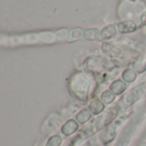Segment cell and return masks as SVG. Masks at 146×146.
Returning a JSON list of instances; mask_svg holds the SVG:
<instances>
[{
	"instance_id": "1",
	"label": "cell",
	"mask_w": 146,
	"mask_h": 146,
	"mask_svg": "<svg viewBox=\"0 0 146 146\" xmlns=\"http://www.w3.org/2000/svg\"><path fill=\"white\" fill-rule=\"evenodd\" d=\"M110 61L102 57V56H92L88 58L85 64H86V68L87 71L94 75H98L103 73L105 69H108L110 67Z\"/></svg>"
},
{
	"instance_id": "2",
	"label": "cell",
	"mask_w": 146,
	"mask_h": 146,
	"mask_svg": "<svg viewBox=\"0 0 146 146\" xmlns=\"http://www.w3.org/2000/svg\"><path fill=\"white\" fill-rule=\"evenodd\" d=\"M89 87L90 81L86 76H84V74H80V76H77L71 83V91L80 99H84V98L87 97Z\"/></svg>"
},
{
	"instance_id": "3",
	"label": "cell",
	"mask_w": 146,
	"mask_h": 146,
	"mask_svg": "<svg viewBox=\"0 0 146 146\" xmlns=\"http://www.w3.org/2000/svg\"><path fill=\"white\" fill-rule=\"evenodd\" d=\"M102 50L105 55H107L110 57H118L122 54V50L113 43H103Z\"/></svg>"
},
{
	"instance_id": "4",
	"label": "cell",
	"mask_w": 146,
	"mask_h": 146,
	"mask_svg": "<svg viewBox=\"0 0 146 146\" xmlns=\"http://www.w3.org/2000/svg\"><path fill=\"white\" fill-rule=\"evenodd\" d=\"M138 29V26L137 24L131 20H127V21H123L121 22H120L117 25V30L121 33H133Z\"/></svg>"
},
{
	"instance_id": "5",
	"label": "cell",
	"mask_w": 146,
	"mask_h": 146,
	"mask_svg": "<svg viewBox=\"0 0 146 146\" xmlns=\"http://www.w3.org/2000/svg\"><path fill=\"white\" fill-rule=\"evenodd\" d=\"M79 129V124L78 121L75 120H68L64 123V125L62 127L61 132L63 135L68 137L72 134H74L77 130Z\"/></svg>"
},
{
	"instance_id": "6",
	"label": "cell",
	"mask_w": 146,
	"mask_h": 146,
	"mask_svg": "<svg viewBox=\"0 0 146 146\" xmlns=\"http://www.w3.org/2000/svg\"><path fill=\"white\" fill-rule=\"evenodd\" d=\"M126 89H127V85L125 81L121 80H116L113 81L110 86V90L112 92H114L115 95H121L126 91Z\"/></svg>"
},
{
	"instance_id": "7",
	"label": "cell",
	"mask_w": 146,
	"mask_h": 146,
	"mask_svg": "<svg viewBox=\"0 0 146 146\" xmlns=\"http://www.w3.org/2000/svg\"><path fill=\"white\" fill-rule=\"evenodd\" d=\"M117 33V30H116V27L113 24L111 25H108L105 27H104L101 31V38L103 40H106V39H110L112 38H114Z\"/></svg>"
},
{
	"instance_id": "8",
	"label": "cell",
	"mask_w": 146,
	"mask_h": 146,
	"mask_svg": "<svg viewBox=\"0 0 146 146\" xmlns=\"http://www.w3.org/2000/svg\"><path fill=\"white\" fill-rule=\"evenodd\" d=\"M104 108H105L104 104L100 99H95V100H93L90 104V105H89L90 111L92 112V114H93L95 115L101 114L104 110Z\"/></svg>"
},
{
	"instance_id": "9",
	"label": "cell",
	"mask_w": 146,
	"mask_h": 146,
	"mask_svg": "<svg viewBox=\"0 0 146 146\" xmlns=\"http://www.w3.org/2000/svg\"><path fill=\"white\" fill-rule=\"evenodd\" d=\"M83 36L88 40H102L101 32L98 28H89L84 31Z\"/></svg>"
},
{
	"instance_id": "10",
	"label": "cell",
	"mask_w": 146,
	"mask_h": 146,
	"mask_svg": "<svg viewBox=\"0 0 146 146\" xmlns=\"http://www.w3.org/2000/svg\"><path fill=\"white\" fill-rule=\"evenodd\" d=\"M92 118V112L88 109H84L80 110L76 115V121L80 124H86Z\"/></svg>"
},
{
	"instance_id": "11",
	"label": "cell",
	"mask_w": 146,
	"mask_h": 146,
	"mask_svg": "<svg viewBox=\"0 0 146 146\" xmlns=\"http://www.w3.org/2000/svg\"><path fill=\"white\" fill-rule=\"evenodd\" d=\"M121 76L125 82L133 83L137 79V73L132 68H127L123 71Z\"/></svg>"
},
{
	"instance_id": "12",
	"label": "cell",
	"mask_w": 146,
	"mask_h": 146,
	"mask_svg": "<svg viewBox=\"0 0 146 146\" xmlns=\"http://www.w3.org/2000/svg\"><path fill=\"white\" fill-rule=\"evenodd\" d=\"M133 69L137 74H142L146 71V62L143 58H139L133 63Z\"/></svg>"
},
{
	"instance_id": "13",
	"label": "cell",
	"mask_w": 146,
	"mask_h": 146,
	"mask_svg": "<svg viewBox=\"0 0 146 146\" xmlns=\"http://www.w3.org/2000/svg\"><path fill=\"white\" fill-rule=\"evenodd\" d=\"M115 99V94L112 92L110 90H106L104 91L102 95H101V100L104 102L105 104H112Z\"/></svg>"
},
{
	"instance_id": "14",
	"label": "cell",
	"mask_w": 146,
	"mask_h": 146,
	"mask_svg": "<svg viewBox=\"0 0 146 146\" xmlns=\"http://www.w3.org/2000/svg\"><path fill=\"white\" fill-rule=\"evenodd\" d=\"M62 143V139L61 136L53 135L48 139L45 146H60Z\"/></svg>"
},
{
	"instance_id": "15",
	"label": "cell",
	"mask_w": 146,
	"mask_h": 146,
	"mask_svg": "<svg viewBox=\"0 0 146 146\" xmlns=\"http://www.w3.org/2000/svg\"><path fill=\"white\" fill-rule=\"evenodd\" d=\"M140 21H141V25L142 26H146V11L141 15Z\"/></svg>"
},
{
	"instance_id": "16",
	"label": "cell",
	"mask_w": 146,
	"mask_h": 146,
	"mask_svg": "<svg viewBox=\"0 0 146 146\" xmlns=\"http://www.w3.org/2000/svg\"><path fill=\"white\" fill-rule=\"evenodd\" d=\"M137 146H146V143H141V144H139V145Z\"/></svg>"
},
{
	"instance_id": "17",
	"label": "cell",
	"mask_w": 146,
	"mask_h": 146,
	"mask_svg": "<svg viewBox=\"0 0 146 146\" xmlns=\"http://www.w3.org/2000/svg\"><path fill=\"white\" fill-rule=\"evenodd\" d=\"M129 1H131V2H135L136 0H129Z\"/></svg>"
},
{
	"instance_id": "18",
	"label": "cell",
	"mask_w": 146,
	"mask_h": 146,
	"mask_svg": "<svg viewBox=\"0 0 146 146\" xmlns=\"http://www.w3.org/2000/svg\"><path fill=\"white\" fill-rule=\"evenodd\" d=\"M104 146H108V145H104Z\"/></svg>"
}]
</instances>
